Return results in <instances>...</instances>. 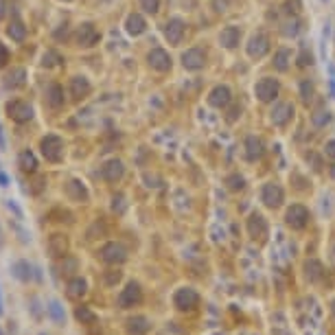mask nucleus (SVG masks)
I'll use <instances>...</instances> for the list:
<instances>
[{
	"label": "nucleus",
	"instance_id": "nucleus-1",
	"mask_svg": "<svg viewBox=\"0 0 335 335\" xmlns=\"http://www.w3.org/2000/svg\"><path fill=\"white\" fill-rule=\"evenodd\" d=\"M99 259L108 265H123L127 261V250H125L123 243H116V241H108L103 243L101 250H99Z\"/></svg>",
	"mask_w": 335,
	"mask_h": 335
},
{
	"label": "nucleus",
	"instance_id": "nucleus-2",
	"mask_svg": "<svg viewBox=\"0 0 335 335\" xmlns=\"http://www.w3.org/2000/svg\"><path fill=\"white\" fill-rule=\"evenodd\" d=\"M278 92H280V83H278V79H274V77H263L254 83V97L259 99L261 103L276 101Z\"/></svg>",
	"mask_w": 335,
	"mask_h": 335
},
{
	"label": "nucleus",
	"instance_id": "nucleus-3",
	"mask_svg": "<svg viewBox=\"0 0 335 335\" xmlns=\"http://www.w3.org/2000/svg\"><path fill=\"white\" fill-rule=\"evenodd\" d=\"M39 149L49 162H59L64 158V140L57 134H46L39 140Z\"/></svg>",
	"mask_w": 335,
	"mask_h": 335
},
{
	"label": "nucleus",
	"instance_id": "nucleus-4",
	"mask_svg": "<svg viewBox=\"0 0 335 335\" xmlns=\"http://www.w3.org/2000/svg\"><path fill=\"white\" fill-rule=\"evenodd\" d=\"M269 49H272V44H269L267 33H263V31L252 33L246 44V53L250 59H263L269 53Z\"/></svg>",
	"mask_w": 335,
	"mask_h": 335
},
{
	"label": "nucleus",
	"instance_id": "nucleus-5",
	"mask_svg": "<svg viewBox=\"0 0 335 335\" xmlns=\"http://www.w3.org/2000/svg\"><path fill=\"white\" fill-rule=\"evenodd\" d=\"M101 39V33L92 22H83L77 26V33H75V42L77 46H83V49H92V46L99 44Z\"/></svg>",
	"mask_w": 335,
	"mask_h": 335
},
{
	"label": "nucleus",
	"instance_id": "nucleus-6",
	"mask_svg": "<svg viewBox=\"0 0 335 335\" xmlns=\"http://www.w3.org/2000/svg\"><path fill=\"white\" fill-rule=\"evenodd\" d=\"M142 302V289L138 285L136 280H129L125 289H121V294H118V307L121 309H131L136 305H140Z\"/></svg>",
	"mask_w": 335,
	"mask_h": 335
},
{
	"label": "nucleus",
	"instance_id": "nucleus-7",
	"mask_svg": "<svg viewBox=\"0 0 335 335\" xmlns=\"http://www.w3.org/2000/svg\"><path fill=\"white\" fill-rule=\"evenodd\" d=\"M173 305L180 309V311H193V309L200 305V294H197L193 287H180L173 294Z\"/></svg>",
	"mask_w": 335,
	"mask_h": 335
},
{
	"label": "nucleus",
	"instance_id": "nucleus-8",
	"mask_svg": "<svg viewBox=\"0 0 335 335\" xmlns=\"http://www.w3.org/2000/svg\"><path fill=\"white\" fill-rule=\"evenodd\" d=\"M282 200H285V193H282V186L276 182H267L263 184L261 188V202L265 204L267 208H278L282 206Z\"/></svg>",
	"mask_w": 335,
	"mask_h": 335
},
{
	"label": "nucleus",
	"instance_id": "nucleus-9",
	"mask_svg": "<svg viewBox=\"0 0 335 335\" xmlns=\"http://www.w3.org/2000/svg\"><path fill=\"white\" fill-rule=\"evenodd\" d=\"M309 219H311V217H309V210L302 206V204H294V206H289L287 213H285V221H287V226L292 230L307 228Z\"/></svg>",
	"mask_w": 335,
	"mask_h": 335
},
{
	"label": "nucleus",
	"instance_id": "nucleus-10",
	"mask_svg": "<svg viewBox=\"0 0 335 335\" xmlns=\"http://www.w3.org/2000/svg\"><path fill=\"white\" fill-rule=\"evenodd\" d=\"M180 62H182V66L186 70L197 72V70H202L204 66H206V51L200 49V46H193V49H188V51L182 53Z\"/></svg>",
	"mask_w": 335,
	"mask_h": 335
},
{
	"label": "nucleus",
	"instance_id": "nucleus-11",
	"mask_svg": "<svg viewBox=\"0 0 335 335\" xmlns=\"http://www.w3.org/2000/svg\"><path fill=\"white\" fill-rule=\"evenodd\" d=\"M184 33H186V22L182 18H169L167 24H164V37L171 46H177L182 44L184 39Z\"/></svg>",
	"mask_w": 335,
	"mask_h": 335
},
{
	"label": "nucleus",
	"instance_id": "nucleus-12",
	"mask_svg": "<svg viewBox=\"0 0 335 335\" xmlns=\"http://www.w3.org/2000/svg\"><path fill=\"white\" fill-rule=\"evenodd\" d=\"M292 118H294V103H289V101H278V103H274L272 110H269V121H272L276 127L287 125Z\"/></svg>",
	"mask_w": 335,
	"mask_h": 335
},
{
	"label": "nucleus",
	"instance_id": "nucleus-13",
	"mask_svg": "<svg viewBox=\"0 0 335 335\" xmlns=\"http://www.w3.org/2000/svg\"><path fill=\"white\" fill-rule=\"evenodd\" d=\"M230 103H232V92H230L228 85L219 83V85H215V88L208 92V105H210V108L226 110Z\"/></svg>",
	"mask_w": 335,
	"mask_h": 335
},
{
	"label": "nucleus",
	"instance_id": "nucleus-14",
	"mask_svg": "<svg viewBox=\"0 0 335 335\" xmlns=\"http://www.w3.org/2000/svg\"><path fill=\"white\" fill-rule=\"evenodd\" d=\"M7 114H9V118L16 123H29L33 118V108H31V103L18 101L16 99V101L7 103Z\"/></svg>",
	"mask_w": 335,
	"mask_h": 335
},
{
	"label": "nucleus",
	"instance_id": "nucleus-15",
	"mask_svg": "<svg viewBox=\"0 0 335 335\" xmlns=\"http://www.w3.org/2000/svg\"><path fill=\"white\" fill-rule=\"evenodd\" d=\"M68 248H70V241L62 232H53L49 236V241H46V250H49V254L53 259H64L68 254Z\"/></svg>",
	"mask_w": 335,
	"mask_h": 335
},
{
	"label": "nucleus",
	"instance_id": "nucleus-16",
	"mask_svg": "<svg viewBox=\"0 0 335 335\" xmlns=\"http://www.w3.org/2000/svg\"><path fill=\"white\" fill-rule=\"evenodd\" d=\"M147 64H149V68L156 70V72H167V70H171V66H173L171 55L164 49H151L149 55H147Z\"/></svg>",
	"mask_w": 335,
	"mask_h": 335
},
{
	"label": "nucleus",
	"instance_id": "nucleus-17",
	"mask_svg": "<svg viewBox=\"0 0 335 335\" xmlns=\"http://www.w3.org/2000/svg\"><path fill=\"white\" fill-rule=\"evenodd\" d=\"M123 175H125V164H123V160H118V158H112V160H108L101 167V177L110 184L121 182Z\"/></svg>",
	"mask_w": 335,
	"mask_h": 335
},
{
	"label": "nucleus",
	"instance_id": "nucleus-18",
	"mask_svg": "<svg viewBox=\"0 0 335 335\" xmlns=\"http://www.w3.org/2000/svg\"><path fill=\"white\" fill-rule=\"evenodd\" d=\"M243 149H246V160L248 162L261 160L263 154H265V145H263L261 138L254 136V134H248L246 136V140H243Z\"/></svg>",
	"mask_w": 335,
	"mask_h": 335
},
{
	"label": "nucleus",
	"instance_id": "nucleus-19",
	"mask_svg": "<svg viewBox=\"0 0 335 335\" xmlns=\"http://www.w3.org/2000/svg\"><path fill=\"white\" fill-rule=\"evenodd\" d=\"M248 232L252 239H265L267 236V221L261 213H250L248 217Z\"/></svg>",
	"mask_w": 335,
	"mask_h": 335
},
{
	"label": "nucleus",
	"instance_id": "nucleus-20",
	"mask_svg": "<svg viewBox=\"0 0 335 335\" xmlns=\"http://www.w3.org/2000/svg\"><path fill=\"white\" fill-rule=\"evenodd\" d=\"M241 42V29L236 24H228V26H223L221 33H219V44L223 46V49H228V51H232L236 49Z\"/></svg>",
	"mask_w": 335,
	"mask_h": 335
},
{
	"label": "nucleus",
	"instance_id": "nucleus-21",
	"mask_svg": "<svg viewBox=\"0 0 335 335\" xmlns=\"http://www.w3.org/2000/svg\"><path fill=\"white\" fill-rule=\"evenodd\" d=\"M66 195H68L72 202H88L90 200L88 188H85V184L79 180V177H70V180L66 182Z\"/></svg>",
	"mask_w": 335,
	"mask_h": 335
},
{
	"label": "nucleus",
	"instance_id": "nucleus-22",
	"mask_svg": "<svg viewBox=\"0 0 335 335\" xmlns=\"http://www.w3.org/2000/svg\"><path fill=\"white\" fill-rule=\"evenodd\" d=\"M125 31H127V35H131V37L142 35V33L147 31V20L142 18V13H129L127 20H125Z\"/></svg>",
	"mask_w": 335,
	"mask_h": 335
},
{
	"label": "nucleus",
	"instance_id": "nucleus-23",
	"mask_svg": "<svg viewBox=\"0 0 335 335\" xmlns=\"http://www.w3.org/2000/svg\"><path fill=\"white\" fill-rule=\"evenodd\" d=\"M85 294H88V280L81 278V276H72L68 285H66V296L72 300H81Z\"/></svg>",
	"mask_w": 335,
	"mask_h": 335
},
{
	"label": "nucleus",
	"instance_id": "nucleus-24",
	"mask_svg": "<svg viewBox=\"0 0 335 335\" xmlns=\"http://www.w3.org/2000/svg\"><path fill=\"white\" fill-rule=\"evenodd\" d=\"M90 92H92V85H90V81L83 75H77V77L70 79V97L72 99L81 101V99H85Z\"/></svg>",
	"mask_w": 335,
	"mask_h": 335
},
{
	"label": "nucleus",
	"instance_id": "nucleus-25",
	"mask_svg": "<svg viewBox=\"0 0 335 335\" xmlns=\"http://www.w3.org/2000/svg\"><path fill=\"white\" fill-rule=\"evenodd\" d=\"M151 328V322L147 315H134L127 320V333L129 335H147Z\"/></svg>",
	"mask_w": 335,
	"mask_h": 335
},
{
	"label": "nucleus",
	"instance_id": "nucleus-26",
	"mask_svg": "<svg viewBox=\"0 0 335 335\" xmlns=\"http://www.w3.org/2000/svg\"><path fill=\"white\" fill-rule=\"evenodd\" d=\"M11 274H13V278H18L20 282H29L33 278V267H31V263L29 261H16L11 265Z\"/></svg>",
	"mask_w": 335,
	"mask_h": 335
},
{
	"label": "nucleus",
	"instance_id": "nucleus-27",
	"mask_svg": "<svg viewBox=\"0 0 335 335\" xmlns=\"http://www.w3.org/2000/svg\"><path fill=\"white\" fill-rule=\"evenodd\" d=\"M274 68L278 72H287L289 66H292V51L287 49V46H282V49H278L274 53Z\"/></svg>",
	"mask_w": 335,
	"mask_h": 335
},
{
	"label": "nucleus",
	"instance_id": "nucleus-28",
	"mask_svg": "<svg viewBox=\"0 0 335 335\" xmlns=\"http://www.w3.org/2000/svg\"><path fill=\"white\" fill-rule=\"evenodd\" d=\"M46 103L51 108H62L64 105V88L59 83H51L46 88Z\"/></svg>",
	"mask_w": 335,
	"mask_h": 335
},
{
	"label": "nucleus",
	"instance_id": "nucleus-29",
	"mask_svg": "<svg viewBox=\"0 0 335 335\" xmlns=\"http://www.w3.org/2000/svg\"><path fill=\"white\" fill-rule=\"evenodd\" d=\"M18 164H20V169H22L24 173H35L37 171V158L31 149H24L22 154L18 156Z\"/></svg>",
	"mask_w": 335,
	"mask_h": 335
},
{
	"label": "nucleus",
	"instance_id": "nucleus-30",
	"mask_svg": "<svg viewBox=\"0 0 335 335\" xmlns=\"http://www.w3.org/2000/svg\"><path fill=\"white\" fill-rule=\"evenodd\" d=\"M46 313L51 315V320L55 322V324L59 326H64L66 324V311H64V307H62V302L59 300H49V307H46Z\"/></svg>",
	"mask_w": 335,
	"mask_h": 335
},
{
	"label": "nucleus",
	"instance_id": "nucleus-31",
	"mask_svg": "<svg viewBox=\"0 0 335 335\" xmlns=\"http://www.w3.org/2000/svg\"><path fill=\"white\" fill-rule=\"evenodd\" d=\"M24 83H26V70L24 68H13L9 75L5 77V85H7V88H11V90L22 88Z\"/></svg>",
	"mask_w": 335,
	"mask_h": 335
},
{
	"label": "nucleus",
	"instance_id": "nucleus-32",
	"mask_svg": "<svg viewBox=\"0 0 335 335\" xmlns=\"http://www.w3.org/2000/svg\"><path fill=\"white\" fill-rule=\"evenodd\" d=\"M305 276L311 282H318L322 280V276H324V267H322V263L318 259H309L305 263Z\"/></svg>",
	"mask_w": 335,
	"mask_h": 335
},
{
	"label": "nucleus",
	"instance_id": "nucleus-33",
	"mask_svg": "<svg viewBox=\"0 0 335 335\" xmlns=\"http://www.w3.org/2000/svg\"><path fill=\"white\" fill-rule=\"evenodd\" d=\"M7 35H9L13 42H24L26 39V26L20 22V20H11L9 26H7Z\"/></svg>",
	"mask_w": 335,
	"mask_h": 335
},
{
	"label": "nucleus",
	"instance_id": "nucleus-34",
	"mask_svg": "<svg viewBox=\"0 0 335 335\" xmlns=\"http://www.w3.org/2000/svg\"><path fill=\"white\" fill-rule=\"evenodd\" d=\"M331 110H326V108H318V110H313L311 112V123L315 125V127H326L328 123H331Z\"/></svg>",
	"mask_w": 335,
	"mask_h": 335
},
{
	"label": "nucleus",
	"instance_id": "nucleus-35",
	"mask_svg": "<svg viewBox=\"0 0 335 335\" xmlns=\"http://www.w3.org/2000/svg\"><path fill=\"white\" fill-rule=\"evenodd\" d=\"M75 272H79V261L75 259V256L66 254L62 259V263H59V274H62V276H72Z\"/></svg>",
	"mask_w": 335,
	"mask_h": 335
},
{
	"label": "nucleus",
	"instance_id": "nucleus-36",
	"mask_svg": "<svg viewBox=\"0 0 335 335\" xmlns=\"http://www.w3.org/2000/svg\"><path fill=\"white\" fill-rule=\"evenodd\" d=\"M75 318H77V322H81V324H92V322L97 320V315H94V311H92L90 307L79 305L75 309Z\"/></svg>",
	"mask_w": 335,
	"mask_h": 335
},
{
	"label": "nucleus",
	"instance_id": "nucleus-37",
	"mask_svg": "<svg viewBox=\"0 0 335 335\" xmlns=\"http://www.w3.org/2000/svg\"><path fill=\"white\" fill-rule=\"evenodd\" d=\"M302 31V22L298 18H289L285 24H282V35L285 37H296Z\"/></svg>",
	"mask_w": 335,
	"mask_h": 335
},
{
	"label": "nucleus",
	"instance_id": "nucleus-38",
	"mask_svg": "<svg viewBox=\"0 0 335 335\" xmlns=\"http://www.w3.org/2000/svg\"><path fill=\"white\" fill-rule=\"evenodd\" d=\"M226 184H228V188L230 190H243L246 188V177L243 175H239V173H230L228 177H226Z\"/></svg>",
	"mask_w": 335,
	"mask_h": 335
},
{
	"label": "nucleus",
	"instance_id": "nucleus-39",
	"mask_svg": "<svg viewBox=\"0 0 335 335\" xmlns=\"http://www.w3.org/2000/svg\"><path fill=\"white\" fill-rule=\"evenodd\" d=\"M300 97H302V101H305V103L313 101L315 88H313V83L309 81V79H302V81H300Z\"/></svg>",
	"mask_w": 335,
	"mask_h": 335
},
{
	"label": "nucleus",
	"instance_id": "nucleus-40",
	"mask_svg": "<svg viewBox=\"0 0 335 335\" xmlns=\"http://www.w3.org/2000/svg\"><path fill=\"white\" fill-rule=\"evenodd\" d=\"M29 311H31V315H33V320H37V322L44 318L46 307L39 305V298H37V296H33V298H31V307H29Z\"/></svg>",
	"mask_w": 335,
	"mask_h": 335
},
{
	"label": "nucleus",
	"instance_id": "nucleus-41",
	"mask_svg": "<svg viewBox=\"0 0 335 335\" xmlns=\"http://www.w3.org/2000/svg\"><path fill=\"white\" fill-rule=\"evenodd\" d=\"M112 210H114L116 215H123L125 210H127V202H125L123 193H116L114 197H112Z\"/></svg>",
	"mask_w": 335,
	"mask_h": 335
},
{
	"label": "nucleus",
	"instance_id": "nucleus-42",
	"mask_svg": "<svg viewBox=\"0 0 335 335\" xmlns=\"http://www.w3.org/2000/svg\"><path fill=\"white\" fill-rule=\"evenodd\" d=\"M138 3H140V9L149 16H156L160 11V0H138Z\"/></svg>",
	"mask_w": 335,
	"mask_h": 335
},
{
	"label": "nucleus",
	"instance_id": "nucleus-43",
	"mask_svg": "<svg viewBox=\"0 0 335 335\" xmlns=\"http://www.w3.org/2000/svg\"><path fill=\"white\" fill-rule=\"evenodd\" d=\"M226 110H228V112H226V123L232 125V123L239 121V116H241V105H239V103H230Z\"/></svg>",
	"mask_w": 335,
	"mask_h": 335
},
{
	"label": "nucleus",
	"instance_id": "nucleus-44",
	"mask_svg": "<svg viewBox=\"0 0 335 335\" xmlns=\"http://www.w3.org/2000/svg\"><path fill=\"white\" fill-rule=\"evenodd\" d=\"M300 7H302V0H287L285 7H282V11H285L289 18H296L300 11Z\"/></svg>",
	"mask_w": 335,
	"mask_h": 335
},
{
	"label": "nucleus",
	"instance_id": "nucleus-45",
	"mask_svg": "<svg viewBox=\"0 0 335 335\" xmlns=\"http://www.w3.org/2000/svg\"><path fill=\"white\" fill-rule=\"evenodd\" d=\"M42 64L44 66H57V64H62V55L59 53H55V51H46L44 53V57H42Z\"/></svg>",
	"mask_w": 335,
	"mask_h": 335
},
{
	"label": "nucleus",
	"instance_id": "nucleus-46",
	"mask_svg": "<svg viewBox=\"0 0 335 335\" xmlns=\"http://www.w3.org/2000/svg\"><path fill=\"white\" fill-rule=\"evenodd\" d=\"M296 62H298V66H300V68H307V66H311V64H313V55H311V53H309L307 49H302Z\"/></svg>",
	"mask_w": 335,
	"mask_h": 335
},
{
	"label": "nucleus",
	"instance_id": "nucleus-47",
	"mask_svg": "<svg viewBox=\"0 0 335 335\" xmlns=\"http://www.w3.org/2000/svg\"><path fill=\"white\" fill-rule=\"evenodd\" d=\"M118 280H121V272H105V282H108V287H114Z\"/></svg>",
	"mask_w": 335,
	"mask_h": 335
},
{
	"label": "nucleus",
	"instance_id": "nucleus-48",
	"mask_svg": "<svg viewBox=\"0 0 335 335\" xmlns=\"http://www.w3.org/2000/svg\"><path fill=\"white\" fill-rule=\"evenodd\" d=\"M11 62V55H9V51L5 49V44H0V68H5L7 64Z\"/></svg>",
	"mask_w": 335,
	"mask_h": 335
},
{
	"label": "nucleus",
	"instance_id": "nucleus-49",
	"mask_svg": "<svg viewBox=\"0 0 335 335\" xmlns=\"http://www.w3.org/2000/svg\"><path fill=\"white\" fill-rule=\"evenodd\" d=\"M324 154H326L328 158H333V160H335V140H328V142L324 145Z\"/></svg>",
	"mask_w": 335,
	"mask_h": 335
},
{
	"label": "nucleus",
	"instance_id": "nucleus-50",
	"mask_svg": "<svg viewBox=\"0 0 335 335\" xmlns=\"http://www.w3.org/2000/svg\"><path fill=\"white\" fill-rule=\"evenodd\" d=\"M7 208H9V210H13V213H16L18 217H22V210H20V208L16 206V204H13V200H7Z\"/></svg>",
	"mask_w": 335,
	"mask_h": 335
},
{
	"label": "nucleus",
	"instance_id": "nucleus-51",
	"mask_svg": "<svg viewBox=\"0 0 335 335\" xmlns=\"http://www.w3.org/2000/svg\"><path fill=\"white\" fill-rule=\"evenodd\" d=\"M0 186H9V177H7L3 171H0Z\"/></svg>",
	"mask_w": 335,
	"mask_h": 335
},
{
	"label": "nucleus",
	"instance_id": "nucleus-52",
	"mask_svg": "<svg viewBox=\"0 0 335 335\" xmlns=\"http://www.w3.org/2000/svg\"><path fill=\"white\" fill-rule=\"evenodd\" d=\"M0 149H5V138H3V127H0Z\"/></svg>",
	"mask_w": 335,
	"mask_h": 335
},
{
	"label": "nucleus",
	"instance_id": "nucleus-53",
	"mask_svg": "<svg viewBox=\"0 0 335 335\" xmlns=\"http://www.w3.org/2000/svg\"><path fill=\"white\" fill-rule=\"evenodd\" d=\"M328 173H331V177L335 180V164H331V169H328Z\"/></svg>",
	"mask_w": 335,
	"mask_h": 335
},
{
	"label": "nucleus",
	"instance_id": "nucleus-54",
	"mask_svg": "<svg viewBox=\"0 0 335 335\" xmlns=\"http://www.w3.org/2000/svg\"><path fill=\"white\" fill-rule=\"evenodd\" d=\"M3 311H5L3 309V294H0V315H3Z\"/></svg>",
	"mask_w": 335,
	"mask_h": 335
},
{
	"label": "nucleus",
	"instance_id": "nucleus-55",
	"mask_svg": "<svg viewBox=\"0 0 335 335\" xmlns=\"http://www.w3.org/2000/svg\"><path fill=\"white\" fill-rule=\"evenodd\" d=\"M331 313H333V315H335V300H333V302H331Z\"/></svg>",
	"mask_w": 335,
	"mask_h": 335
},
{
	"label": "nucleus",
	"instance_id": "nucleus-56",
	"mask_svg": "<svg viewBox=\"0 0 335 335\" xmlns=\"http://www.w3.org/2000/svg\"><path fill=\"white\" fill-rule=\"evenodd\" d=\"M0 335H5V331H3V328H0Z\"/></svg>",
	"mask_w": 335,
	"mask_h": 335
},
{
	"label": "nucleus",
	"instance_id": "nucleus-57",
	"mask_svg": "<svg viewBox=\"0 0 335 335\" xmlns=\"http://www.w3.org/2000/svg\"><path fill=\"white\" fill-rule=\"evenodd\" d=\"M333 254H335V243H333Z\"/></svg>",
	"mask_w": 335,
	"mask_h": 335
},
{
	"label": "nucleus",
	"instance_id": "nucleus-58",
	"mask_svg": "<svg viewBox=\"0 0 335 335\" xmlns=\"http://www.w3.org/2000/svg\"><path fill=\"white\" fill-rule=\"evenodd\" d=\"M39 335H46V333H39Z\"/></svg>",
	"mask_w": 335,
	"mask_h": 335
}]
</instances>
